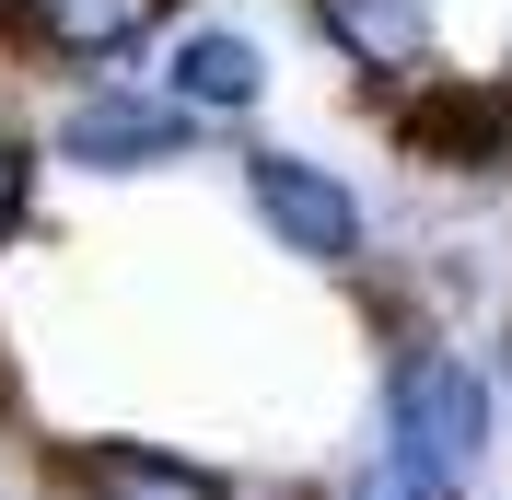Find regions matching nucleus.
Returning a JSON list of instances; mask_svg holds the SVG:
<instances>
[{"mask_svg":"<svg viewBox=\"0 0 512 500\" xmlns=\"http://www.w3.org/2000/svg\"><path fill=\"white\" fill-rule=\"evenodd\" d=\"M35 489L47 500H245V477L163 431H70V442H35Z\"/></svg>","mask_w":512,"mask_h":500,"instance_id":"5","label":"nucleus"},{"mask_svg":"<svg viewBox=\"0 0 512 500\" xmlns=\"http://www.w3.org/2000/svg\"><path fill=\"white\" fill-rule=\"evenodd\" d=\"M233 187H245V221L291 256V268H315V280H361V268H373V198H361L326 152L245 140V152H233Z\"/></svg>","mask_w":512,"mask_h":500,"instance_id":"2","label":"nucleus"},{"mask_svg":"<svg viewBox=\"0 0 512 500\" xmlns=\"http://www.w3.org/2000/svg\"><path fill=\"white\" fill-rule=\"evenodd\" d=\"M0 419H12V361H0Z\"/></svg>","mask_w":512,"mask_h":500,"instance_id":"13","label":"nucleus"},{"mask_svg":"<svg viewBox=\"0 0 512 500\" xmlns=\"http://www.w3.org/2000/svg\"><path fill=\"white\" fill-rule=\"evenodd\" d=\"M152 59H163L152 82L187 105L198 128H245L256 105H268V82H280V70H268V35H256V24H175Z\"/></svg>","mask_w":512,"mask_h":500,"instance_id":"8","label":"nucleus"},{"mask_svg":"<svg viewBox=\"0 0 512 500\" xmlns=\"http://www.w3.org/2000/svg\"><path fill=\"white\" fill-rule=\"evenodd\" d=\"M198 140H210V128L163 94V82H128V70H117V82H70V94H59V117H47V175L140 187V175L198 163Z\"/></svg>","mask_w":512,"mask_h":500,"instance_id":"3","label":"nucleus"},{"mask_svg":"<svg viewBox=\"0 0 512 500\" xmlns=\"http://www.w3.org/2000/svg\"><path fill=\"white\" fill-rule=\"evenodd\" d=\"M384 140L443 187H512V70H431L419 94L373 105Z\"/></svg>","mask_w":512,"mask_h":500,"instance_id":"4","label":"nucleus"},{"mask_svg":"<svg viewBox=\"0 0 512 500\" xmlns=\"http://www.w3.org/2000/svg\"><path fill=\"white\" fill-rule=\"evenodd\" d=\"M338 500H478V489H454V477H431V466H408V454L361 442L350 466H338Z\"/></svg>","mask_w":512,"mask_h":500,"instance_id":"10","label":"nucleus"},{"mask_svg":"<svg viewBox=\"0 0 512 500\" xmlns=\"http://www.w3.org/2000/svg\"><path fill=\"white\" fill-rule=\"evenodd\" d=\"M24 12V59L35 70H82V82H117V70H140L175 35V12L187 0H12Z\"/></svg>","mask_w":512,"mask_h":500,"instance_id":"7","label":"nucleus"},{"mask_svg":"<svg viewBox=\"0 0 512 500\" xmlns=\"http://www.w3.org/2000/svg\"><path fill=\"white\" fill-rule=\"evenodd\" d=\"M245 500H338V477H245Z\"/></svg>","mask_w":512,"mask_h":500,"instance_id":"11","label":"nucleus"},{"mask_svg":"<svg viewBox=\"0 0 512 500\" xmlns=\"http://www.w3.org/2000/svg\"><path fill=\"white\" fill-rule=\"evenodd\" d=\"M47 233V128L0 105V256Z\"/></svg>","mask_w":512,"mask_h":500,"instance_id":"9","label":"nucleus"},{"mask_svg":"<svg viewBox=\"0 0 512 500\" xmlns=\"http://www.w3.org/2000/svg\"><path fill=\"white\" fill-rule=\"evenodd\" d=\"M501 373H489V349L466 338H396L373 349V442L384 454H408V466L454 477V489H478L501 466Z\"/></svg>","mask_w":512,"mask_h":500,"instance_id":"1","label":"nucleus"},{"mask_svg":"<svg viewBox=\"0 0 512 500\" xmlns=\"http://www.w3.org/2000/svg\"><path fill=\"white\" fill-rule=\"evenodd\" d=\"M315 47L361 82V105H396L443 70V12L431 0H303Z\"/></svg>","mask_w":512,"mask_h":500,"instance_id":"6","label":"nucleus"},{"mask_svg":"<svg viewBox=\"0 0 512 500\" xmlns=\"http://www.w3.org/2000/svg\"><path fill=\"white\" fill-rule=\"evenodd\" d=\"M489 373H501V407H512V303H501V326H489Z\"/></svg>","mask_w":512,"mask_h":500,"instance_id":"12","label":"nucleus"}]
</instances>
